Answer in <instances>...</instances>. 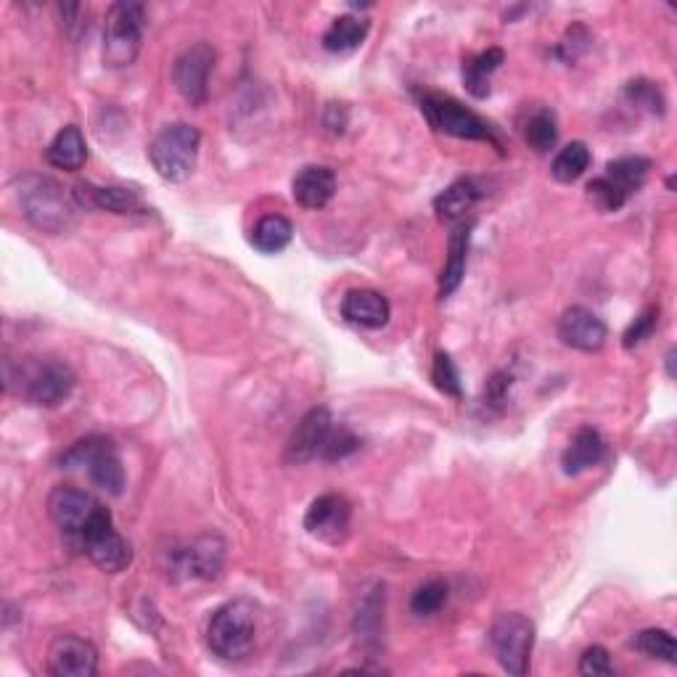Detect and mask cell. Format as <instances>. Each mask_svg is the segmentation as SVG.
Returning a JSON list of instances; mask_svg holds the SVG:
<instances>
[{
    "label": "cell",
    "instance_id": "cell-31",
    "mask_svg": "<svg viewBox=\"0 0 677 677\" xmlns=\"http://www.w3.org/2000/svg\"><path fill=\"white\" fill-rule=\"evenodd\" d=\"M633 646L638 648L640 654H646L648 659L667 661V665H675L677 661V646L673 633L661 630V627H651V630L638 633L635 635Z\"/></svg>",
    "mask_w": 677,
    "mask_h": 677
},
{
    "label": "cell",
    "instance_id": "cell-9",
    "mask_svg": "<svg viewBox=\"0 0 677 677\" xmlns=\"http://www.w3.org/2000/svg\"><path fill=\"white\" fill-rule=\"evenodd\" d=\"M107 514L109 508L103 506L99 497H93L80 487L59 485L48 495V516H51L53 524L61 529V535L72 545H78L80 537Z\"/></svg>",
    "mask_w": 677,
    "mask_h": 677
},
{
    "label": "cell",
    "instance_id": "cell-37",
    "mask_svg": "<svg viewBox=\"0 0 677 677\" xmlns=\"http://www.w3.org/2000/svg\"><path fill=\"white\" fill-rule=\"evenodd\" d=\"M361 447V439L352 434L347 426H338V430H331L329 439H326V447H323V458L326 461H342L347 458V455H352Z\"/></svg>",
    "mask_w": 677,
    "mask_h": 677
},
{
    "label": "cell",
    "instance_id": "cell-6",
    "mask_svg": "<svg viewBox=\"0 0 677 677\" xmlns=\"http://www.w3.org/2000/svg\"><path fill=\"white\" fill-rule=\"evenodd\" d=\"M61 468H82L91 476V482L107 495H122L124 489V466L120 453H117L114 442L107 437H93L78 439L69 451L61 455Z\"/></svg>",
    "mask_w": 677,
    "mask_h": 677
},
{
    "label": "cell",
    "instance_id": "cell-21",
    "mask_svg": "<svg viewBox=\"0 0 677 677\" xmlns=\"http://www.w3.org/2000/svg\"><path fill=\"white\" fill-rule=\"evenodd\" d=\"M384 633V585H373V590L363 593L361 606L355 612V635L363 648L382 646Z\"/></svg>",
    "mask_w": 677,
    "mask_h": 677
},
{
    "label": "cell",
    "instance_id": "cell-16",
    "mask_svg": "<svg viewBox=\"0 0 677 677\" xmlns=\"http://www.w3.org/2000/svg\"><path fill=\"white\" fill-rule=\"evenodd\" d=\"M609 329L600 317L583 305L566 307L558 317V338L579 352H598L606 344Z\"/></svg>",
    "mask_w": 677,
    "mask_h": 677
},
{
    "label": "cell",
    "instance_id": "cell-5",
    "mask_svg": "<svg viewBox=\"0 0 677 677\" xmlns=\"http://www.w3.org/2000/svg\"><path fill=\"white\" fill-rule=\"evenodd\" d=\"M164 572L175 583L218 579L225 566V540L220 535H199L189 543H172L164 550Z\"/></svg>",
    "mask_w": 677,
    "mask_h": 677
},
{
    "label": "cell",
    "instance_id": "cell-26",
    "mask_svg": "<svg viewBox=\"0 0 677 677\" xmlns=\"http://www.w3.org/2000/svg\"><path fill=\"white\" fill-rule=\"evenodd\" d=\"M506 61L503 48H487V51L476 53V57L463 61V85L474 99H487L489 95V78L501 69Z\"/></svg>",
    "mask_w": 677,
    "mask_h": 677
},
{
    "label": "cell",
    "instance_id": "cell-4",
    "mask_svg": "<svg viewBox=\"0 0 677 677\" xmlns=\"http://www.w3.org/2000/svg\"><path fill=\"white\" fill-rule=\"evenodd\" d=\"M199 149H202V133L189 122H172L159 130L149 146L151 168L168 183L189 181L196 170Z\"/></svg>",
    "mask_w": 677,
    "mask_h": 677
},
{
    "label": "cell",
    "instance_id": "cell-2",
    "mask_svg": "<svg viewBox=\"0 0 677 677\" xmlns=\"http://www.w3.org/2000/svg\"><path fill=\"white\" fill-rule=\"evenodd\" d=\"M260 633V614L254 600H228L206 625V644L223 661H241L252 654Z\"/></svg>",
    "mask_w": 677,
    "mask_h": 677
},
{
    "label": "cell",
    "instance_id": "cell-40",
    "mask_svg": "<svg viewBox=\"0 0 677 677\" xmlns=\"http://www.w3.org/2000/svg\"><path fill=\"white\" fill-rule=\"evenodd\" d=\"M673 363H675V350H669V352H667V373H669V376H675Z\"/></svg>",
    "mask_w": 677,
    "mask_h": 677
},
{
    "label": "cell",
    "instance_id": "cell-10",
    "mask_svg": "<svg viewBox=\"0 0 677 677\" xmlns=\"http://www.w3.org/2000/svg\"><path fill=\"white\" fill-rule=\"evenodd\" d=\"M421 112H424L426 120L434 130L439 133L463 138V141H489L497 143V138L493 133V124L487 120H482L479 114L472 112V109L463 107L461 101L451 99V95L442 93H426L421 99Z\"/></svg>",
    "mask_w": 677,
    "mask_h": 677
},
{
    "label": "cell",
    "instance_id": "cell-22",
    "mask_svg": "<svg viewBox=\"0 0 677 677\" xmlns=\"http://www.w3.org/2000/svg\"><path fill=\"white\" fill-rule=\"evenodd\" d=\"M46 159L51 168L64 172H78L85 168L88 146H85V135H82L78 124H67L64 130H59V135L53 138L51 146L46 151Z\"/></svg>",
    "mask_w": 677,
    "mask_h": 677
},
{
    "label": "cell",
    "instance_id": "cell-13",
    "mask_svg": "<svg viewBox=\"0 0 677 677\" xmlns=\"http://www.w3.org/2000/svg\"><path fill=\"white\" fill-rule=\"evenodd\" d=\"M46 669L57 677H93L99 673V651L80 635H59L48 646Z\"/></svg>",
    "mask_w": 677,
    "mask_h": 677
},
{
    "label": "cell",
    "instance_id": "cell-27",
    "mask_svg": "<svg viewBox=\"0 0 677 677\" xmlns=\"http://www.w3.org/2000/svg\"><path fill=\"white\" fill-rule=\"evenodd\" d=\"M648 170H651V159L646 156H619L606 164L604 178L617 189L622 196L630 199L633 193L644 189Z\"/></svg>",
    "mask_w": 677,
    "mask_h": 677
},
{
    "label": "cell",
    "instance_id": "cell-15",
    "mask_svg": "<svg viewBox=\"0 0 677 677\" xmlns=\"http://www.w3.org/2000/svg\"><path fill=\"white\" fill-rule=\"evenodd\" d=\"M331 430H334V418H331L329 407H313V411H307L286 442V463L302 466V463L317 458V455L323 453V447H326Z\"/></svg>",
    "mask_w": 677,
    "mask_h": 677
},
{
    "label": "cell",
    "instance_id": "cell-3",
    "mask_svg": "<svg viewBox=\"0 0 677 677\" xmlns=\"http://www.w3.org/2000/svg\"><path fill=\"white\" fill-rule=\"evenodd\" d=\"M13 189H17V202L22 206V215L34 228L51 233V236H59V233H67L74 225V206L53 178L22 175L17 178Z\"/></svg>",
    "mask_w": 677,
    "mask_h": 677
},
{
    "label": "cell",
    "instance_id": "cell-12",
    "mask_svg": "<svg viewBox=\"0 0 677 677\" xmlns=\"http://www.w3.org/2000/svg\"><path fill=\"white\" fill-rule=\"evenodd\" d=\"M215 69V48L210 43H196L185 48L172 67V82L178 93L183 95L191 107H202L210 93V74Z\"/></svg>",
    "mask_w": 677,
    "mask_h": 677
},
{
    "label": "cell",
    "instance_id": "cell-30",
    "mask_svg": "<svg viewBox=\"0 0 677 677\" xmlns=\"http://www.w3.org/2000/svg\"><path fill=\"white\" fill-rule=\"evenodd\" d=\"M524 141L529 149H535L537 154H548L558 141V122L556 114L550 109H537L524 124Z\"/></svg>",
    "mask_w": 677,
    "mask_h": 677
},
{
    "label": "cell",
    "instance_id": "cell-20",
    "mask_svg": "<svg viewBox=\"0 0 677 677\" xmlns=\"http://www.w3.org/2000/svg\"><path fill=\"white\" fill-rule=\"evenodd\" d=\"M606 455V442L600 437L598 430L593 426H583L577 430L575 437H572L569 447H566L562 455V468L566 476H579L590 468H596Z\"/></svg>",
    "mask_w": 677,
    "mask_h": 677
},
{
    "label": "cell",
    "instance_id": "cell-39",
    "mask_svg": "<svg viewBox=\"0 0 677 677\" xmlns=\"http://www.w3.org/2000/svg\"><path fill=\"white\" fill-rule=\"evenodd\" d=\"M508 390H511V376H508V373H495V376L487 382L485 400H487L489 405H501L503 400H506Z\"/></svg>",
    "mask_w": 677,
    "mask_h": 677
},
{
    "label": "cell",
    "instance_id": "cell-19",
    "mask_svg": "<svg viewBox=\"0 0 677 677\" xmlns=\"http://www.w3.org/2000/svg\"><path fill=\"white\" fill-rule=\"evenodd\" d=\"M336 193V175L326 164H307L294 175L292 196L305 210H323Z\"/></svg>",
    "mask_w": 677,
    "mask_h": 677
},
{
    "label": "cell",
    "instance_id": "cell-24",
    "mask_svg": "<svg viewBox=\"0 0 677 677\" xmlns=\"http://www.w3.org/2000/svg\"><path fill=\"white\" fill-rule=\"evenodd\" d=\"M482 189L476 185L472 178H461L453 185H447L445 191L434 199V212H437L439 220L445 223H463L472 206L479 202Z\"/></svg>",
    "mask_w": 677,
    "mask_h": 677
},
{
    "label": "cell",
    "instance_id": "cell-1",
    "mask_svg": "<svg viewBox=\"0 0 677 677\" xmlns=\"http://www.w3.org/2000/svg\"><path fill=\"white\" fill-rule=\"evenodd\" d=\"M6 392H13L34 407H59L74 392L78 376L57 357H19L3 363Z\"/></svg>",
    "mask_w": 677,
    "mask_h": 677
},
{
    "label": "cell",
    "instance_id": "cell-25",
    "mask_svg": "<svg viewBox=\"0 0 677 677\" xmlns=\"http://www.w3.org/2000/svg\"><path fill=\"white\" fill-rule=\"evenodd\" d=\"M368 19L355 17V13H344V17H336L326 34H323V48H326L329 53H350L363 46V40L368 38Z\"/></svg>",
    "mask_w": 677,
    "mask_h": 677
},
{
    "label": "cell",
    "instance_id": "cell-14",
    "mask_svg": "<svg viewBox=\"0 0 677 677\" xmlns=\"http://www.w3.org/2000/svg\"><path fill=\"white\" fill-rule=\"evenodd\" d=\"M350 522H352V506L344 495L329 493L315 497L310 503L305 514V529L307 535L317 537L323 543H342L350 535Z\"/></svg>",
    "mask_w": 677,
    "mask_h": 677
},
{
    "label": "cell",
    "instance_id": "cell-38",
    "mask_svg": "<svg viewBox=\"0 0 677 677\" xmlns=\"http://www.w3.org/2000/svg\"><path fill=\"white\" fill-rule=\"evenodd\" d=\"M579 675L585 677H612L614 665L612 656L604 646H590L585 648V654L579 656Z\"/></svg>",
    "mask_w": 677,
    "mask_h": 677
},
{
    "label": "cell",
    "instance_id": "cell-33",
    "mask_svg": "<svg viewBox=\"0 0 677 677\" xmlns=\"http://www.w3.org/2000/svg\"><path fill=\"white\" fill-rule=\"evenodd\" d=\"M625 99L633 103L635 109H644L648 114H665V95H661L659 85L651 80H633L625 85Z\"/></svg>",
    "mask_w": 677,
    "mask_h": 677
},
{
    "label": "cell",
    "instance_id": "cell-32",
    "mask_svg": "<svg viewBox=\"0 0 677 677\" xmlns=\"http://www.w3.org/2000/svg\"><path fill=\"white\" fill-rule=\"evenodd\" d=\"M447 596H451V587L442 579H430L413 593L411 598V612L416 617H434V614L442 612V606L447 604Z\"/></svg>",
    "mask_w": 677,
    "mask_h": 677
},
{
    "label": "cell",
    "instance_id": "cell-29",
    "mask_svg": "<svg viewBox=\"0 0 677 677\" xmlns=\"http://www.w3.org/2000/svg\"><path fill=\"white\" fill-rule=\"evenodd\" d=\"M587 168H590V149L583 141H572L556 154L554 164H550V175L558 183H575L585 175Z\"/></svg>",
    "mask_w": 677,
    "mask_h": 677
},
{
    "label": "cell",
    "instance_id": "cell-36",
    "mask_svg": "<svg viewBox=\"0 0 677 677\" xmlns=\"http://www.w3.org/2000/svg\"><path fill=\"white\" fill-rule=\"evenodd\" d=\"M585 191H587V199H590V202L596 204L600 212H617V210H622V206L627 204V199L622 196V193L614 189V185L606 181L604 175L596 178V181L587 183Z\"/></svg>",
    "mask_w": 677,
    "mask_h": 677
},
{
    "label": "cell",
    "instance_id": "cell-11",
    "mask_svg": "<svg viewBox=\"0 0 677 677\" xmlns=\"http://www.w3.org/2000/svg\"><path fill=\"white\" fill-rule=\"evenodd\" d=\"M74 548L82 550V554L91 558L101 572H107V575H117V572H124L133 564V548H130V543L114 529L112 514L101 516V519L80 537Z\"/></svg>",
    "mask_w": 677,
    "mask_h": 677
},
{
    "label": "cell",
    "instance_id": "cell-34",
    "mask_svg": "<svg viewBox=\"0 0 677 677\" xmlns=\"http://www.w3.org/2000/svg\"><path fill=\"white\" fill-rule=\"evenodd\" d=\"M432 378L439 392H445V395L451 397H461V373L455 368L453 357L447 355V352H437V355H434Z\"/></svg>",
    "mask_w": 677,
    "mask_h": 677
},
{
    "label": "cell",
    "instance_id": "cell-35",
    "mask_svg": "<svg viewBox=\"0 0 677 677\" xmlns=\"http://www.w3.org/2000/svg\"><path fill=\"white\" fill-rule=\"evenodd\" d=\"M656 326H659V307H646L644 313L630 323V329L625 331V336H622V347L633 350L638 347V344H644L646 338L654 334Z\"/></svg>",
    "mask_w": 677,
    "mask_h": 677
},
{
    "label": "cell",
    "instance_id": "cell-17",
    "mask_svg": "<svg viewBox=\"0 0 677 677\" xmlns=\"http://www.w3.org/2000/svg\"><path fill=\"white\" fill-rule=\"evenodd\" d=\"M74 204L85 206V210H107L114 215H133L143 212V202L135 191L117 189V185H93L78 183L72 191Z\"/></svg>",
    "mask_w": 677,
    "mask_h": 677
},
{
    "label": "cell",
    "instance_id": "cell-8",
    "mask_svg": "<svg viewBox=\"0 0 677 677\" xmlns=\"http://www.w3.org/2000/svg\"><path fill=\"white\" fill-rule=\"evenodd\" d=\"M143 13L141 3H114L107 13V30H103V64L112 69H124L138 59L143 40Z\"/></svg>",
    "mask_w": 677,
    "mask_h": 677
},
{
    "label": "cell",
    "instance_id": "cell-23",
    "mask_svg": "<svg viewBox=\"0 0 677 677\" xmlns=\"http://www.w3.org/2000/svg\"><path fill=\"white\" fill-rule=\"evenodd\" d=\"M468 239H472V223H458L453 228L451 241H447V262L442 267L439 279V296H451L461 286L463 275H466V257H468Z\"/></svg>",
    "mask_w": 677,
    "mask_h": 677
},
{
    "label": "cell",
    "instance_id": "cell-28",
    "mask_svg": "<svg viewBox=\"0 0 677 677\" xmlns=\"http://www.w3.org/2000/svg\"><path fill=\"white\" fill-rule=\"evenodd\" d=\"M294 225L283 215H265L252 228V246L262 254H279L292 244Z\"/></svg>",
    "mask_w": 677,
    "mask_h": 677
},
{
    "label": "cell",
    "instance_id": "cell-18",
    "mask_svg": "<svg viewBox=\"0 0 677 677\" xmlns=\"http://www.w3.org/2000/svg\"><path fill=\"white\" fill-rule=\"evenodd\" d=\"M342 315L352 326L384 329L392 317V305L382 292H373V289H352L342 300Z\"/></svg>",
    "mask_w": 677,
    "mask_h": 677
},
{
    "label": "cell",
    "instance_id": "cell-7",
    "mask_svg": "<svg viewBox=\"0 0 677 677\" xmlns=\"http://www.w3.org/2000/svg\"><path fill=\"white\" fill-rule=\"evenodd\" d=\"M489 646L508 675L524 677L529 673L532 648H535V625L519 612L497 614L489 627Z\"/></svg>",
    "mask_w": 677,
    "mask_h": 677
}]
</instances>
